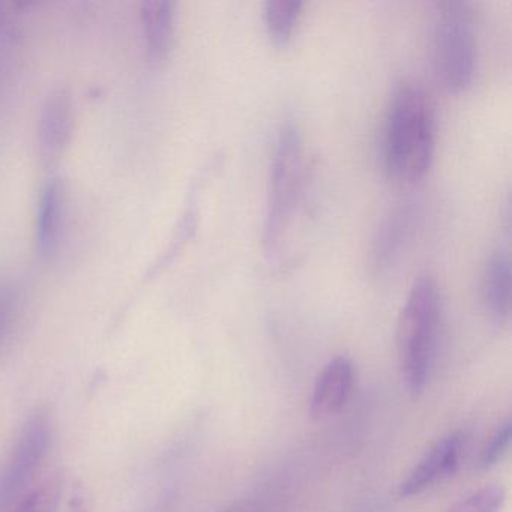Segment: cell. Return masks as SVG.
I'll return each instance as SVG.
<instances>
[{
  "mask_svg": "<svg viewBox=\"0 0 512 512\" xmlns=\"http://www.w3.org/2000/svg\"><path fill=\"white\" fill-rule=\"evenodd\" d=\"M355 370L346 356H335L317 376L310 400L313 418H326L343 409L352 394Z\"/></svg>",
  "mask_w": 512,
  "mask_h": 512,
  "instance_id": "cell-9",
  "label": "cell"
},
{
  "mask_svg": "<svg viewBox=\"0 0 512 512\" xmlns=\"http://www.w3.org/2000/svg\"><path fill=\"white\" fill-rule=\"evenodd\" d=\"M53 422L49 410L29 415L0 470V512H14L32 490L37 473L49 455Z\"/></svg>",
  "mask_w": 512,
  "mask_h": 512,
  "instance_id": "cell-5",
  "label": "cell"
},
{
  "mask_svg": "<svg viewBox=\"0 0 512 512\" xmlns=\"http://www.w3.org/2000/svg\"><path fill=\"white\" fill-rule=\"evenodd\" d=\"M476 32L472 5L463 0L436 4L431 31V64L443 88H469L476 71Z\"/></svg>",
  "mask_w": 512,
  "mask_h": 512,
  "instance_id": "cell-4",
  "label": "cell"
},
{
  "mask_svg": "<svg viewBox=\"0 0 512 512\" xmlns=\"http://www.w3.org/2000/svg\"><path fill=\"white\" fill-rule=\"evenodd\" d=\"M512 439V424L511 421L503 422L496 433L491 437L490 442L485 446L484 451L481 455V466L484 469H490L497 461L503 457L506 451H508L509 445H511Z\"/></svg>",
  "mask_w": 512,
  "mask_h": 512,
  "instance_id": "cell-16",
  "label": "cell"
},
{
  "mask_svg": "<svg viewBox=\"0 0 512 512\" xmlns=\"http://www.w3.org/2000/svg\"><path fill=\"white\" fill-rule=\"evenodd\" d=\"M17 316V295L13 287L0 283V346L7 340Z\"/></svg>",
  "mask_w": 512,
  "mask_h": 512,
  "instance_id": "cell-17",
  "label": "cell"
},
{
  "mask_svg": "<svg viewBox=\"0 0 512 512\" xmlns=\"http://www.w3.org/2000/svg\"><path fill=\"white\" fill-rule=\"evenodd\" d=\"M169 0H149L143 2V37H145L146 55L152 65H161L169 59L175 41L176 10Z\"/></svg>",
  "mask_w": 512,
  "mask_h": 512,
  "instance_id": "cell-10",
  "label": "cell"
},
{
  "mask_svg": "<svg viewBox=\"0 0 512 512\" xmlns=\"http://www.w3.org/2000/svg\"><path fill=\"white\" fill-rule=\"evenodd\" d=\"M74 128V103L68 89L52 92L38 122V152L44 164H55L70 145Z\"/></svg>",
  "mask_w": 512,
  "mask_h": 512,
  "instance_id": "cell-7",
  "label": "cell"
},
{
  "mask_svg": "<svg viewBox=\"0 0 512 512\" xmlns=\"http://www.w3.org/2000/svg\"><path fill=\"white\" fill-rule=\"evenodd\" d=\"M505 490L499 485H487L458 500L446 512H500L505 503Z\"/></svg>",
  "mask_w": 512,
  "mask_h": 512,
  "instance_id": "cell-15",
  "label": "cell"
},
{
  "mask_svg": "<svg viewBox=\"0 0 512 512\" xmlns=\"http://www.w3.org/2000/svg\"><path fill=\"white\" fill-rule=\"evenodd\" d=\"M304 187V140L298 125L292 119H287L278 130L272 154L263 224V248L266 256H280L283 244L289 238L301 209Z\"/></svg>",
  "mask_w": 512,
  "mask_h": 512,
  "instance_id": "cell-3",
  "label": "cell"
},
{
  "mask_svg": "<svg viewBox=\"0 0 512 512\" xmlns=\"http://www.w3.org/2000/svg\"><path fill=\"white\" fill-rule=\"evenodd\" d=\"M61 482L52 478L32 488L14 512H58Z\"/></svg>",
  "mask_w": 512,
  "mask_h": 512,
  "instance_id": "cell-14",
  "label": "cell"
},
{
  "mask_svg": "<svg viewBox=\"0 0 512 512\" xmlns=\"http://www.w3.org/2000/svg\"><path fill=\"white\" fill-rule=\"evenodd\" d=\"M442 299L436 280L422 274L413 281L397 323V353L401 376L410 394L427 386L439 341Z\"/></svg>",
  "mask_w": 512,
  "mask_h": 512,
  "instance_id": "cell-2",
  "label": "cell"
},
{
  "mask_svg": "<svg viewBox=\"0 0 512 512\" xmlns=\"http://www.w3.org/2000/svg\"><path fill=\"white\" fill-rule=\"evenodd\" d=\"M68 197L64 182L52 178L44 185L37 203L35 245L43 259H52L61 247L67 226Z\"/></svg>",
  "mask_w": 512,
  "mask_h": 512,
  "instance_id": "cell-8",
  "label": "cell"
},
{
  "mask_svg": "<svg viewBox=\"0 0 512 512\" xmlns=\"http://www.w3.org/2000/svg\"><path fill=\"white\" fill-rule=\"evenodd\" d=\"M463 452V434L451 433L440 439L410 470L398 487V496L412 497L454 475Z\"/></svg>",
  "mask_w": 512,
  "mask_h": 512,
  "instance_id": "cell-6",
  "label": "cell"
},
{
  "mask_svg": "<svg viewBox=\"0 0 512 512\" xmlns=\"http://www.w3.org/2000/svg\"><path fill=\"white\" fill-rule=\"evenodd\" d=\"M415 211L412 206H401L392 212L391 217L383 223L374 242L373 263L377 271H386L400 256L404 244L412 232Z\"/></svg>",
  "mask_w": 512,
  "mask_h": 512,
  "instance_id": "cell-12",
  "label": "cell"
},
{
  "mask_svg": "<svg viewBox=\"0 0 512 512\" xmlns=\"http://www.w3.org/2000/svg\"><path fill=\"white\" fill-rule=\"evenodd\" d=\"M482 298L494 322L508 320L511 313V262L506 251L497 250L488 257L482 274Z\"/></svg>",
  "mask_w": 512,
  "mask_h": 512,
  "instance_id": "cell-11",
  "label": "cell"
},
{
  "mask_svg": "<svg viewBox=\"0 0 512 512\" xmlns=\"http://www.w3.org/2000/svg\"><path fill=\"white\" fill-rule=\"evenodd\" d=\"M304 4L299 0H268L265 4L266 31L277 46H286L292 41L301 19Z\"/></svg>",
  "mask_w": 512,
  "mask_h": 512,
  "instance_id": "cell-13",
  "label": "cell"
},
{
  "mask_svg": "<svg viewBox=\"0 0 512 512\" xmlns=\"http://www.w3.org/2000/svg\"><path fill=\"white\" fill-rule=\"evenodd\" d=\"M434 152V112L421 86L401 82L389 101L385 166L401 184L418 181L430 169Z\"/></svg>",
  "mask_w": 512,
  "mask_h": 512,
  "instance_id": "cell-1",
  "label": "cell"
}]
</instances>
